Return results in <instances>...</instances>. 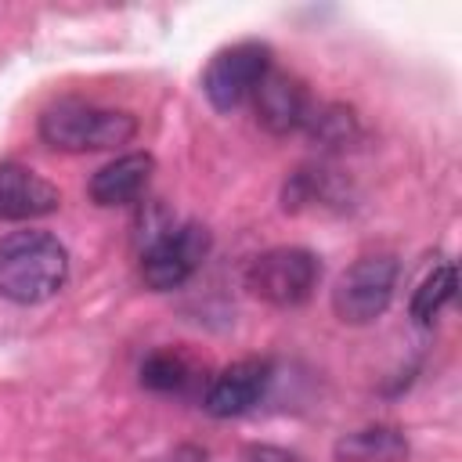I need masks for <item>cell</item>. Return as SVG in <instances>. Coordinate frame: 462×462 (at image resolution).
I'll list each match as a JSON object with an SVG mask.
<instances>
[{
	"label": "cell",
	"mask_w": 462,
	"mask_h": 462,
	"mask_svg": "<svg viewBox=\"0 0 462 462\" xmlns=\"http://www.w3.org/2000/svg\"><path fill=\"white\" fill-rule=\"evenodd\" d=\"M307 134L321 144V148H346L357 141V119L339 108V105H328V108H314L310 123H307Z\"/></svg>",
	"instance_id": "cell-14"
},
{
	"label": "cell",
	"mask_w": 462,
	"mask_h": 462,
	"mask_svg": "<svg viewBox=\"0 0 462 462\" xmlns=\"http://www.w3.org/2000/svg\"><path fill=\"white\" fill-rule=\"evenodd\" d=\"M332 455L336 462H408V440L393 426H365L343 433Z\"/></svg>",
	"instance_id": "cell-11"
},
{
	"label": "cell",
	"mask_w": 462,
	"mask_h": 462,
	"mask_svg": "<svg viewBox=\"0 0 462 462\" xmlns=\"http://www.w3.org/2000/svg\"><path fill=\"white\" fill-rule=\"evenodd\" d=\"M271 72V47L260 40H242L231 47H220L206 72H202V94L217 112H231L245 101H253L260 79Z\"/></svg>",
	"instance_id": "cell-5"
},
{
	"label": "cell",
	"mask_w": 462,
	"mask_h": 462,
	"mask_svg": "<svg viewBox=\"0 0 462 462\" xmlns=\"http://www.w3.org/2000/svg\"><path fill=\"white\" fill-rule=\"evenodd\" d=\"M152 173H155V159L148 152H126V155L112 159L108 166H101L90 177L87 191L97 206H130L144 195Z\"/></svg>",
	"instance_id": "cell-10"
},
{
	"label": "cell",
	"mask_w": 462,
	"mask_h": 462,
	"mask_svg": "<svg viewBox=\"0 0 462 462\" xmlns=\"http://www.w3.org/2000/svg\"><path fill=\"white\" fill-rule=\"evenodd\" d=\"M253 101H256V119H260V126L271 130V134H278V137L296 134V130H307V123H310L314 108H318L314 97H310V90H307L296 76H289V72H282V69H274V65H271V72L260 79Z\"/></svg>",
	"instance_id": "cell-8"
},
{
	"label": "cell",
	"mask_w": 462,
	"mask_h": 462,
	"mask_svg": "<svg viewBox=\"0 0 462 462\" xmlns=\"http://www.w3.org/2000/svg\"><path fill=\"white\" fill-rule=\"evenodd\" d=\"M191 383H195V361L177 346L152 350L141 361V386L155 393H184Z\"/></svg>",
	"instance_id": "cell-12"
},
{
	"label": "cell",
	"mask_w": 462,
	"mask_h": 462,
	"mask_svg": "<svg viewBox=\"0 0 462 462\" xmlns=\"http://www.w3.org/2000/svg\"><path fill=\"white\" fill-rule=\"evenodd\" d=\"M274 379V368L267 357H242V361H231L227 368H220L206 393H202V408L213 415V419H235V415H245L249 408H256L267 393Z\"/></svg>",
	"instance_id": "cell-7"
},
{
	"label": "cell",
	"mask_w": 462,
	"mask_h": 462,
	"mask_svg": "<svg viewBox=\"0 0 462 462\" xmlns=\"http://www.w3.org/2000/svg\"><path fill=\"white\" fill-rule=\"evenodd\" d=\"M209 231L195 220L188 224H170L159 235H152V242L141 253V278L148 289L155 292H170L180 289L209 256Z\"/></svg>",
	"instance_id": "cell-4"
},
{
	"label": "cell",
	"mask_w": 462,
	"mask_h": 462,
	"mask_svg": "<svg viewBox=\"0 0 462 462\" xmlns=\"http://www.w3.org/2000/svg\"><path fill=\"white\" fill-rule=\"evenodd\" d=\"M393 289H397V260L361 256L336 278L332 310L343 325H372L390 307Z\"/></svg>",
	"instance_id": "cell-6"
},
{
	"label": "cell",
	"mask_w": 462,
	"mask_h": 462,
	"mask_svg": "<svg viewBox=\"0 0 462 462\" xmlns=\"http://www.w3.org/2000/svg\"><path fill=\"white\" fill-rule=\"evenodd\" d=\"M137 119L83 97H58L40 112V137L58 152H112L130 144Z\"/></svg>",
	"instance_id": "cell-2"
},
{
	"label": "cell",
	"mask_w": 462,
	"mask_h": 462,
	"mask_svg": "<svg viewBox=\"0 0 462 462\" xmlns=\"http://www.w3.org/2000/svg\"><path fill=\"white\" fill-rule=\"evenodd\" d=\"M162 462H202V455L195 451V448H177L170 458H162Z\"/></svg>",
	"instance_id": "cell-16"
},
{
	"label": "cell",
	"mask_w": 462,
	"mask_h": 462,
	"mask_svg": "<svg viewBox=\"0 0 462 462\" xmlns=\"http://www.w3.org/2000/svg\"><path fill=\"white\" fill-rule=\"evenodd\" d=\"M455 285H458V278H455V267H451V263L433 267V271L419 282V289L411 292V318L422 321V325H430V321L451 303Z\"/></svg>",
	"instance_id": "cell-13"
},
{
	"label": "cell",
	"mask_w": 462,
	"mask_h": 462,
	"mask_svg": "<svg viewBox=\"0 0 462 462\" xmlns=\"http://www.w3.org/2000/svg\"><path fill=\"white\" fill-rule=\"evenodd\" d=\"M61 206V191L22 162H0V220H36Z\"/></svg>",
	"instance_id": "cell-9"
},
{
	"label": "cell",
	"mask_w": 462,
	"mask_h": 462,
	"mask_svg": "<svg viewBox=\"0 0 462 462\" xmlns=\"http://www.w3.org/2000/svg\"><path fill=\"white\" fill-rule=\"evenodd\" d=\"M238 462H307V458H300L296 451L274 448V444H249V448L238 455Z\"/></svg>",
	"instance_id": "cell-15"
},
{
	"label": "cell",
	"mask_w": 462,
	"mask_h": 462,
	"mask_svg": "<svg viewBox=\"0 0 462 462\" xmlns=\"http://www.w3.org/2000/svg\"><path fill=\"white\" fill-rule=\"evenodd\" d=\"M69 282V253L51 231H11L0 238V296L22 307L58 296Z\"/></svg>",
	"instance_id": "cell-1"
},
{
	"label": "cell",
	"mask_w": 462,
	"mask_h": 462,
	"mask_svg": "<svg viewBox=\"0 0 462 462\" xmlns=\"http://www.w3.org/2000/svg\"><path fill=\"white\" fill-rule=\"evenodd\" d=\"M321 282V260L303 245H274L249 260L245 289L271 307H300Z\"/></svg>",
	"instance_id": "cell-3"
}]
</instances>
